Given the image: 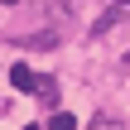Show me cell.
<instances>
[{"mask_svg":"<svg viewBox=\"0 0 130 130\" xmlns=\"http://www.w3.org/2000/svg\"><path fill=\"white\" fill-rule=\"evenodd\" d=\"M48 130H77V116L72 111H53L48 116Z\"/></svg>","mask_w":130,"mask_h":130,"instance_id":"3957f363","label":"cell"},{"mask_svg":"<svg viewBox=\"0 0 130 130\" xmlns=\"http://www.w3.org/2000/svg\"><path fill=\"white\" fill-rule=\"evenodd\" d=\"M29 130H39V125H29Z\"/></svg>","mask_w":130,"mask_h":130,"instance_id":"52a82bcc","label":"cell"},{"mask_svg":"<svg viewBox=\"0 0 130 130\" xmlns=\"http://www.w3.org/2000/svg\"><path fill=\"white\" fill-rule=\"evenodd\" d=\"M53 43H58V34H34L29 39V48H53Z\"/></svg>","mask_w":130,"mask_h":130,"instance_id":"5b68a950","label":"cell"},{"mask_svg":"<svg viewBox=\"0 0 130 130\" xmlns=\"http://www.w3.org/2000/svg\"><path fill=\"white\" fill-rule=\"evenodd\" d=\"M125 19H130V0H111V5L92 19V34H111V29H116V24H125Z\"/></svg>","mask_w":130,"mask_h":130,"instance_id":"6da1fadb","label":"cell"},{"mask_svg":"<svg viewBox=\"0 0 130 130\" xmlns=\"http://www.w3.org/2000/svg\"><path fill=\"white\" fill-rule=\"evenodd\" d=\"M39 96L53 101V96H58V82H53V77H39Z\"/></svg>","mask_w":130,"mask_h":130,"instance_id":"277c9868","label":"cell"},{"mask_svg":"<svg viewBox=\"0 0 130 130\" xmlns=\"http://www.w3.org/2000/svg\"><path fill=\"white\" fill-rule=\"evenodd\" d=\"M10 82H14L19 92H39V77H34L29 68H10Z\"/></svg>","mask_w":130,"mask_h":130,"instance_id":"7a4b0ae2","label":"cell"},{"mask_svg":"<svg viewBox=\"0 0 130 130\" xmlns=\"http://www.w3.org/2000/svg\"><path fill=\"white\" fill-rule=\"evenodd\" d=\"M0 5H14V0H0Z\"/></svg>","mask_w":130,"mask_h":130,"instance_id":"8992f818","label":"cell"}]
</instances>
